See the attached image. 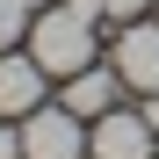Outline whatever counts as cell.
Masks as SVG:
<instances>
[{"label":"cell","mask_w":159,"mask_h":159,"mask_svg":"<svg viewBox=\"0 0 159 159\" xmlns=\"http://www.w3.org/2000/svg\"><path fill=\"white\" fill-rule=\"evenodd\" d=\"M109 65L123 72V87L159 94V15H152V22H123V36H116V51H109Z\"/></svg>","instance_id":"cell-4"},{"label":"cell","mask_w":159,"mask_h":159,"mask_svg":"<svg viewBox=\"0 0 159 159\" xmlns=\"http://www.w3.org/2000/svg\"><path fill=\"white\" fill-rule=\"evenodd\" d=\"M152 159H159V152H152Z\"/></svg>","instance_id":"cell-13"},{"label":"cell","mask_w":159,"mask_h":159,"mask_svg":"<svg viewBox=\"0 0 159 159\" xmlns=\"http://www.w3.org/2000/svg\"><path fill=\"white\" fill-rule=\"evenodd\" d=\"M0 159H22V130H7V123H0Z\"/></svg>","instance_id":"cell-9"},{"label":"cell","mask_w":159,"mask_h":159,"mask_svg":"<svg viewBox=\"0 0 159 159\" xmlns=\"http://www.w3.org/2000/svg\"><path fill=\"white\" fill-rule=\"evenodd\" d=\"M29 22H36V7H22V0H0V51H15L22 36H29Z\"/></svg>","instance_id":"cell-7"},{"label":"cell","mask_w":159,"mask_h":159,"mask_svg":"<svg viewBox=\"0 0 159 159\" xmlns=\"http://www.w3.org/2000/svg\"><path fill=\"white\" fill-rule=\"evenodd\" d=\"M22 159H87V116L58 109H29L22 116Z\"/></svg>","instance_id":"cell-2"},{"label":"cell","mask_w":159,"mask_h":159,"mask_svg":"<svg viewBox=\"0 0 159 159\" xmlns=\"http://www.w3.org/2000/svg\"><path fill=\"white\" fill-rule=\"evenodd\" d=\"M94 15L80 7H36V22H29V58L51 72V80H72V72H87L94 65Z\"/></svg>","instance_id":"cell-1"},{"label":"cell","mask_w":159,"mask_h":159,"mask_svg":"<svg viewBox=\"0 0 159 159\" xmlns=\"http://www.w3.org/2000/svg\"><path fill=\"white\" fill-rule=\"evenodd\" d=\"M116 87H123V72H116V65H87V72H72V80H65V109L94 123V116H109V109H116Z\"/></svg>","instance_id":"cell-6"},{"label":"cell","mask_w":159,"mask_h":159,"mask_svg":"<svg viewBox=\"0 0 159 159\" xmlns=\"http://www.w3.org/2000/svg\"><path fill=\"white\" fill-rule=\"evenodd\" d=\"M159 130L145 123V109H109V116H94L87 130V159H152L159 145Z\"/></svg>","instance_id":"cell-3"},{"label":"cell","mask_w":159,"mask_h":159,"mask_svg":"<svg viewBox=\"0 0 159 159\" xmlns=\"http://www.w3.org/2000/svg\"><path fill=\"white\" fill-rule=\"evenodd\" d=\"M80 7H87L94 22H145L152 0H80Z\"/></svg>","instance_id":"cell-8"},{"label":"cell","mask_w":159,"mask_h":159,"mask_svg":"<svg viewBox=\"0 0 159 159\" xmlns=\"http://www.w3.org/2000/svg\"><path fill=\"white\" fill-rule=\"evenodd\" d=\"M152 15H159V0H152Z\"/></svg>","instance_id":"cell-12"},{"label":"cell","mask_w":159,"mask_h":159,"mask_svg":"<svg viewBox=\"0 0 159 159\" xmlns=\"http://www.w3.org/2000/svg\"><path fill=\"white\" fill-rule=\"evenodd\" d=\"M145 123H152V130H159V94H145Z\"/></svg>","instance_id":"cell-10"},{"label":"cell","mask_w":159,"mask_h":159,"mask_svg":"<svg viewBox=\"0 0 159 159\" xmlns=\"http://www.w3.org/2000/svg\"><path fill=\"white\" fill-rule=\"evenodd\" d=\"M43 87H51V72L29 58V51H0V116L43 109Z\"/></svg>","instance_id":"cell-5"},{"label":"cell","mask_w":159,"mask_h":159,"mask_svg":"<svg viewBox=\"0 0 159 159\" xmlns=\"http://www.w3.org/2000/svg\"><path fill=\"white\" fill-rule=\"evenodd\" d=\"M22 7H51V0H22Z\"/></svg>","instance_id":"cell-11"}]
</instances>
